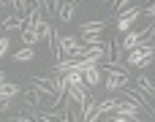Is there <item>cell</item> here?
<instances>
[{"instance_id":"cell-14","label":"cell","mask_w":155,"mask_h":122,"mask_svg":"<svg viewBox=\"0 0 155 122\" xmlns=\"http://www.w3.org/2000/svg\"><path fill=\"white\" fill-rule=\"evenodd\" d=\"M117 101H120V98H106V101H98V114H101V117H104V114H106V117H109V114H114Z\"/></svg>"},{"instance_id":"cell-3","label":"cell","mask_w":155,"mask_h":122,"mask_svg":"<svg viewBox=\"0 0 155 122\" xmlns=\"http://www.w3.org/2000/svg\"><path fill=\"white\" fill-rule=\"evenodd\" d=\"M153 27L155 24H147L144 30H128L125 35H123V41H120V46H123V52L128 54L131 49H136L142 41H144V35H153Z\"/></svg>"},{"instance_id":"cell-18","label":"cell","mask_w":155,"mask_h":122,"mask_svg":"<svg viewBox=\"0 0 155 122\" xmlns=\"http://www.w3.org/2000/svg\"><path fill=\"white\" fill-rule=\"evenodd\" d=\"M63 0H44V14H57Z\"/></svg>"},{"instance_id":"cell-7","label":"cell","mask_w":155,"mask_h":122,"mask_svg":"<svg viewBox=\"0 0 155 122\" xmlns=\"http://www.w3.org/2000/svg\"><path fill=\"white\" fill-rule=\"evenodd\" d=\"M44 98H46L44 92H38L35 87H30V90L25 92V106H27V111H38V106H41Z\"/></svg>"},{"instance_id":"cell-6","label":"cell","mask_w":155,"mask_h":122,"mask_svg":"<svg viewBox=\"0 0 155 122\" xmlns=\"http://www.w3.org/2000/svg\"><path fill=\"white\" fill-rule=\"evenodd\" d=\"M114 114H117V117H128V120H139V117H142V106H136L134 101L120 98L117 106H114Z\"/></svg>"},{"instance_id":"cell-23","label":"cell","mask_w":155,"mask_h":122,"mask_svg":"<svg viewBox=\"0 0 155 122\" xmlns=\"http://www.w3.org/2000/svg\"><path fill=\"white\" fill-rule=\"evenodd\" d=\"M144 43H153V46H155V27H153V38H150V41H144Z\"/></svg>"},{"instance_id":"cell-21","label":"cell","mask_w":155,"mask_h":122,"mask_svg":"<svg viewBox=\"0 0 155 122\" xmlns=\"http://www.w3.org/2000/svg\"><path fill=\"white\" fill-rule=\"evenodd\" d=\"M109 122H142V120H128V117H117V114H109Z\"/></svg>"},{"instance_id":"cell-11","label":"cell","mask_w":155,"mask_h":122,"mask_svg":"<svg viewBox=\"0 0 155 122\" xmlns=\"http://www.w3.org/2000/svg\"><path fill=\"white\" fill-rule=\"evenodd\" d=\"M82 79H84V84L93 90L98 82H101V71H98V65H93V68H87V71H82Z\"/></svg>"},{"instance_id":"cell-13","label":"cell","mask_w":155,"mask_h":122,"mask_svg":"<svg viewBox=\"0 0 155 122\" xmlns=\"http://www.w3.org/2000/svg\"><path fill=\"white\" fill-rule=\"evenodd\" d=\"M46 43H49V52H52V57L60 63V33H54V30H52V35L46 38Z\"/></svg>"},{"instance_id":"cell-17","label":"cell","mask_w":155,"mask_h":122,"mask_svg":"<svg viewBox=\"0 0 155 122\" xmlns=\"http://www.w3.org/2000/svg\"><path fill=\"white\" fill-rule=\"evenodd\" d=\"M33 57H35V52H33L30 46H22V49L14 54V63H19V65H22V63H30Z\"/></svg>"},{"instance_id":"cell-4","label":"cell","mask_w":155,"mask_h":122,"mask_svg":"<svg viewBox=\"0 0 155 122\" xmlns=\"http://www.w3.org/2000/svg\"><path fill=\"white\" fill-rule=\"evenodd\" d=\"M139 16H142V8H134V5H131V8H125V11H123V14L117 16V22H114V24H117V30H120V33L125 35V33L131 30V24H134V22H136Z\"/></svg>"},{"instance_id":"cell-27","label":"cell","mask_w":155,"mask_h":122,"mask_svg":"<svg viewBox=\"0 0 155 122\" xmlns=\"http://www.w3.org/2000/svg\"><path fill=\"white\" fill-rule=\"evenodd\" d=\"M150 3H155V0H150Z\"/></svg>"},{"instance_id":"cell-1","label":"cell","mask_w":155,"mask_h":122,"mask_svg":"<svg viewBox=\"0 0 155 122\" xmlns=\"http://www.w3.org/2000/svg\"><path fill=\"white\" fill-rule=\"evenodd\" d=\"M153 52H155L153 43H144V41H142L136 49H131V52H128L125 65H128V68H144V65L153 60Z\"/></svg>"},{"instance_id":"cell-2","label":"cell","mask_w":155,"mask_h":122,"mask_svg":"<svg viewBox=\"0 0 155 122\" xmlns=\"http://www.w3.org/2000/svg\"><path fill=\"white\" fill-rule=\"evenodd\" d=\"M30 87H35L38 92H44L57 103V76H30Z\"/></svg>"},{"instance_id":"cell-19","label":"cell","mask_w":155,"mask_h":122,"mask_svg":"<svg viewBox=\"0 0 155 122\" xmlns=\"http://www.w3.org/2000/svg\"><path fill=\"white\" fill-rule=\"evenodd\" d=\"M38 35H41V41H44V38H49V35H52V24H49V22H46V19H44V22H41V24H38Z\"/></svg>"},{"instance_id":"cell-26","label":"cell","mask_w":155,"mask_h":122,"mask_svg":"<svg viewBox=\"0 0 155 122\" xmlns=\"http://www.w3.org/2000/svg\"><path fill=\"white\" fill-rule=\"evenodd\" d=\"M5 3H11V5H14V0H5Z\"/></svg>"},{"instance_id":"cell-9","label":"cell","mask_w":155,"mask_h":122,"mask_svg":"<svg viewBox=\"0 0 155 122\" xmlns=\"http://www.w3.org/2000/svg\"><path fill=\"white\" fill-rule=\"evenodd\" d=\"M8 30H25V19L16 16V14L3 16V33H8Z\"/></svg>"},{"instance_id":"cell-20","label":"cell","mask_w":155,"mask_h":122,"mask_svg":"<svg viewBox=\"0 0 155 122\" xmlns=\"http://www.w3.org/2000/svg\"><path fill=\"white\" fill-rule=\"evenodd\" d=\"M8 52V35H0V57H5Z\"/></svg>"},{"instance_id":"cell-24","label":"cell","mask_w":155,"mask_h":122,"mask_svg":"<svg viewBox=\"0 0 155 122\" xmlns=\"http://www.w3.org/2000/svg\"><path fill=\"white\" fill-rule=\"evenodd\" d=\"M150 114H153V117H155V103H150Z\"/></svg>"},{"instance_id":"cell-25","label":"cell","mask_w":155,"mask_h":122,"mask_svg":"<svg viewBox=\"0 0 155 122\" xmlns=\"http://www.w3.org/2000/svg\"><path fill=\"white\" fill-rule=\"evenodd\" d=\"M104 3H117V0H104Z\"/></svg>"},{"instance_id":"cell-22","label":"cell","mask_w":155,"mask_h":122,"mask_svg":"<svg viewBox=\"0 0 155 122\" xmlns=\"http://www.w3.org/2000/svg\"><path fill=\"white\" fill-rule=\"evenodd\" d=\"M142 14H147V16H153V19H155V3H150L147 11H142Z\"/></svg>"},{"instance_id":"cell-15","label":"cell","mask_w":155,"mask_h":122,"mask_svg":"<svg viewBox=\"0 0 155 122\" xmlns=\"http://www.w3.org/2000/svg\"><path fill=\"white\" fill-rule=\"evenodd\" d=\"M14 95H19V87H16L14 82H0V98L11 101Z\"/></svg>"},{"instance_id":"cell-16","label":"cell","mask_w":155,"mask_h":122,"mask_svg":"<svg viewBox=\"0 0 155 122\" xmlns=\"http://www.w3.org/2000/svg\"><path fill=\"white\" fill-rule=\"evenodd\" d=\"M41 41V35H38V30H22V46H35Z\"/></svg>"},{"instance_id":"cell-10","label":"cell","mask_w":155,"mask_h":122,"mask_svg":"<svg viewBox=\"0 0 155 122\" xmlns=\"http://www.w3.org/2000/svg\"><path fill=\"white\" fill-rule=\"evenodd\" d=\"M106 30V22L104 19H95V22H84L82 27H79V33L82 35H90V33H104Z\"/></svg>"},{"instance_id":"cell-12","label":"cell","mask_w":155,"mask_h":122,"mask_svg":"<svg viewBox=\"0 0 155 122\" xmlns=\"http://www.w3.org/2000/svg\"><path fill=\"white\" fill-rule=\"evenodd\" d=\"M136 84H139V90L144 92V95H155V82L150 79V76H136Z\"/></svg>"},{"instance_id":"cell-8","label":"cell","mask_w":155,"mask_h":122,"mask_svg":"<svg viewBox=\"0 0 155 122\" xmlns=\"http://www.w3.org/2000/svg\"><path fill=\"white\" fill-rule=\"evenodd\" d=\"M74 11H76V3L74 0H63L60 8H57V19L60 22H71L74 19Z\"/></svg>"},{"instance_id":"cell-5","label":"cell","mask_w":155,"mask_h":122,"mask_svg":"<svg viewBox=\"0 0 155 122\" xmlns=\"http://www.w3.org/2000/svg\"><path fill=\"white\" fill-rule=\"evenodd\" d=\"M106 71V90L109 92H117V90H123V87H128V73H123V71H109V68H104Z\"/></svg>"}]
</instances>
